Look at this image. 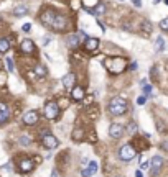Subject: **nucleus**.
Instances as JSON below:
<instances>
[{"mask_svg": "<svg viewBox=\"0 0 168 177\" xmlns=\"http://www.w3.org/2000/svg\"><path fill=\"white\" fill-rule=\"evenodd\" d=\"M88 12L92 13V15H102V13H106V5H104V3H97L94 8H88Z\"/></svg>", "mask_w": 168, "mask_h": 177, "instance_id": "obj_17", "label": "nucleus"}, {"mask_svg": "<svg viewBox=\"0 0 168 177\" xmlns=\"http://www.w3.org/2000/svg\"><path fill=\"white\" fill-rule=\"evenodd\" d=\"M84 95H86V92H84V89L83 87H73V90H71V97H73V100H76V102H79V100H83L84 99Z\"/></svg>", "mask_w": 168, "mask_h": 177, "instance_id": "obj_12", "label": "nucleus"}, {"mask_svg": "<svg viewBox=\"0 0 168 177\" xmlns=\"http://www.w3.org/2000/svg\"><path fill=\"white\" fill-rule=\"evenodd\" d=\"M63 85H65V87H73V84L76 82V76H74L73 72H68L65 77H63Z\"/></svg>", "mask_w": 168, "mask_h": 177, "instance_id": "obj_15", "label": "nucleus"}, {"mask_svg": "<svg viewBox=\"0 0 168 177\" xmlns=\"http://www.w3.org/2000/svg\"><path fill=\"white\" fill-rule=\"evenodd\" d=\"M83 46H84L86 51L94 53V51H97V48H99V39H97V38H86Z\"/></svg>", "mask_w": 168, "mask_h": 177, "instance_id": "obj_10", "label": "nucleus"}, {"mask_svg": "<svg viewBox=\"0 0 168 177\" xmlns=\"http://www.w3.org/2000/svg\"><path fill=\"white\" fill-rule=\"evenodd\" d=\"M150 167V162L148 161H142V164H140V170L142 169H148Z\"/></svg>", "mask_w": 168, "mask_h": 177, "instance_id": "obj_30", "label": "nucleus"}, {"mask_svg": "<svg viewBox=\"0 0 168 177\" xmlns=\"http://www.w3.org/2000/svg\"><path fill=\"white\" fill-rule=\"evenodd\" d=\"M143 92H145V94H150V92H152V87H150V85H143Z\"/></svg>", "mask_w": 168, "mask_h": 177, "instance_id": "obj_32", "label": "nucleus"}, {"mask_svg": "<svg viewBox=\"0 0 168 177\" xmlns=\"http://www.w3.org/2000/svg\"><path fill=\"white\" fill-rule=\"evenodd\" d=\"M28 13V7L26 5H18V7L13 8V15L15 16H22V15H26Z\"/></svg>", "mask_w": 168, "mask_h": 177, "instance_id": "obj_18", "label": "nucleus"}, {"mask_svg": "<svg viewBox=\"0 0 168 177\" xmlns=\"http://www.w3.org/2000/svg\"><path fill=\"white\" fill-rule=\"evenodd\" d=\"M22 51L26 54H31L35 51V43L31 41V39H25V41L22 43Z\"/></svg>", "mask_w": 168, "mask_h": 177, "instance_id": "obj_14", "label": "nucleus"}, {"mask_svg": "<svg viewBox=\"0 0 168 177\" xmlns=\"http://www.w3.org/2000/svg\"><path fill=\"white\" fill-rule=\"evenodd\" d=\"M10 49V43H8V39H5V38H0V53H7V51Z\"/></svg>", "mask_w": 168, "mask_h": 177, "instance_id": "obj_19", "label": "nucleus"}, {"mask_svg": "<svg viewBox=\"0 0 168 177\" xmlns=\"http://www.w3.org/2000/svg\"><path fill=\"white\" fill-rule=\"evenodd\" d=\"M35 72H36V76L45 77V76H46V67H45L43 64H38L36 67H35Z\"/></svg>", "mask_w": 168, "mask_h": 177, "instance_id": "obj_22", "label": "nucleus"}, {"mask_svg": "<svg viewBox=\"0 0 168 177\" xmlns=\"http://www.w3.org/2000/svg\"><path fill=\"white\" fill-rule=\"evenodd\" d=\"M160 28H161L163 31H168V18H165V20L160 21Z\"/></svg>", "mask_w": 168, "mask_h": 177, "instance_id": "obj_27", "label": "nucleus"}, {"mask_svg": "<svg viewBox=\"0 0 168 177\" xmlns=\"http://www.w3.org/2000/svg\"><path fill=\"white\" fill-rule=\"evenodd\" d=\"M66 44L69 48H76L79 44V35H68L66 36Z\"/></svg>", "mask_w": 168, "mask_h": 177, "instance_id": "obj_16", "label": "nucleus"}, {"mask_svg": "<svg viewBox=\"0 0 168 177\" xmlns=\"http://www.w3.org/2000/svg\"><path fill=\"white\" fill-rule=\"evenodd\" d=\"M81 174H83V177H91V172L88 169H83V172H81Z\"/></svg>", "mask_w": 168, "mask_h": 177, "instance_id": "obj_33", "label": "nucleus"}, {"mask_svg": "<svg viewBox=\"0 0 168 177\" xmlns=\"http://www.w3.org/2000/svg\"><path fill=\"white\" fill-rule=\"evenodd\" d=\"M137 156V151L132 144H124L119 149V159L120 161H132Z\"/></svg>", "mask_w": 168, "mask_h": 177, "instance_id": "obj_4", "label": "nucleus"}, {"mask_svg": "<svg viewBox=\"0 0 168 177\" xmlns=\"http://www.w3.org/2000/svg\"><path fill=\"white\" fill-rule=\"evenodd\" d=\"M40 20H41V23L45 26H48L55 31H63L66 28V18L63 15L53 12V10H46V12H43L40 15Z\"/></svg>", "mask_w": 168, "mask_h": 177, "instance_id": "obj_1", "label": "nucleus"}, {"mask_svg": "<svg viewBox=\"0 0 168 177\" xmlns=\"http://www.w3.org/2000/svg\"><path fill=\"white\" fill-rule=\"evenodd\" d=\"M165 3H168V0H165Z\"/></svg>", "mask_w": 168, "mask_h": 177, "instance_id": "obj_37", "label": "nucleus"}, {"mask_svg": "<svg viewBox=\"0 0 168 177\" xmlns=\"http://www.w3.org/2000/svg\"><path fill=\"white\" fill-rule=\"evenodd\" d=\"M60 105H58V102L55 100H51L48 102V104L45 105V117L48 118V120H56L58 115H60Z\"/></svg>", "mask_w": 168, "mask_h": 177, "instance_id": "obj_5", "label": "nucleus"}, {"mask_svg": "<svg viewBox=\"0 0 168 177\" xmlns=\"http://www.w3.org/2000/svg\"><path fill=\"white\" fill-rule=\"evenodd\" d=\"M143 31H147V33H152V23H150V21L148 20H145V21H143Z\"/></svg>", "mask_w": 168, "mask_h": 177, "instance_id": "obj_25", "label": "nucleus"}, {"mask_svg": "<svg viewBox=\"0 0 168 177\" xmlns=\"http://www.w3.org/2000/svg\"><path fill=\"white\" fill-rule=\"evenodd\" d=\"M83 136H84V131L81 128H76L73 131V139L74 141H81V139H83Z\"/></svg>", "mask_w": 168, "mask_h": 177, "instance_id": "obj_21", "label": "nucleus"}, {"mask_svg": "<svg viewBox=\"0 0 168 177\" xmlns=\"http://www.w3.org/2000/svg\"><path fill=\"white\" fill-rule=\"evenodd\" d=\"M51 177H58V170L53 169V172H51Z\"/></svg>", "mask_w": 168, "mask_h": 177, "instance_id": "obj_36", "label": "nucleus"}, {"mask_svg": "<svg viewBox=\"0 0 168 177\" xmlns=\"http://www.w3.org/2000/svg\"><path fill=\"white\" fill-rule=\"evenodd\" d=\"M97 169H99V166H97V161H89V167L88 170L91 172V175H94L97 172Z\"/></svg>", "mask_w": 168, "mask_h": 177, "instance_id": "obj_23", "label": "nucleus"}, {"mask_svg": "<svg viewBox=\"0 0 168 177\" xmlns=\"http://www.w3.org/2000/svg\"><path fill=\"white\" fill-rule=\"evenodd\" d=\"M5 61H7L8 72H13V71H15V64H13V61H12V58H5Z\"/></svg>", "mask_w": 168, "mask_h": 177, "instance_id": "obj_24", "label": "nucleus"}, {"mask_svg": "<svg viewBox=\"0 0 168 177\" xmlns=\"http://www.w3.org/2000/svg\"><path fill=\"white\" fill-rule=\"evenodd\" d=\"M38 118H40V115H38L36 110H28V112H25V115H23V123L28 125V126H33V125L38 123Z\"/></svg>", "mask_w": 168, "mask_h": 177, "instance_id": "obj_8", "label": "nucleus"}, {"mask_svg": "<svg viewBox=\"0 0 168 177\" xmlns=\"http://www.w3.org/2000/svg\"><path fill=\"white\" fill-rule=\"evenodd\" d=\"M109 135H111V138L117 139V138H122L124 135V126L120 123H112L111 126H109Z\"/></svg>", "mask_w": 168, "mask_h": 177, "instance_id": "obj_9", "label": "nucleus"}, {"mask_svg": "<svg viewBox=\"0 0 168 177\" xmlns=\"http://www.w3.org/2000/svg\"><path fill=\"white\" fill-rule=\"evenodd\" d=\"M8 117H10V110H8V107L5 105L3 102H0V125L7 122Z\"/></svg>", "mask_w": 168, "mask_h": 177, "instance_id": "obj_13", "label": "nucleus"}, {"mask_svg": "<svg viewBox=\"0 0 168 177\" xmlns=\"http://www.w3.org/2000/svg\"><path fill=\"white\" fill-rule=\"evenodd\" d=\"M155 49H157L158 53H161V51L165 49V41H163V38H161V36H158L157 41H155Z\"/></svg>", "mask_w": 168, "mask_h": 177, "instance_id": "obj_20", "label": "nucleus"}, {"mask_svg": "<svg viewBox=\"0 0 168 177\" xmlns=\"http://www.w3.org/2000/svg\"><path fill=\"white\" fill-rule=\"evenodd\" d=\"M20 143H22L23 146H28V144H30V138H26V136H22V138H20Z\"/></svg>", "mask_w": 168, "mask_h": 177, "instance_id": "obj_28", "label": "nucleus"}, {"mask_svg": "<svg viewBox=\"0 0 168 177\" xmlns=\"http://www.w3.org/2000/svg\"><path fill=\"white\" fill-rule=\"evenodd\" d=\"M117 177H119V175H117Z\"/></svg>", "mask_w": 168, "mask_h": 177, "instance_id": "obj_38", "label": "nucleus"}, {"mask_svg": "<svg viewBox=\"0 0 168 177\" xmlns=\"http://www.w3.org/2000/svg\"><path fill=\"white\" fill-rule=\"evenodd\" d=\"M145 102H147V97L145 95H142V97H138V99H137V104L138 105H143Z\"/></svg>", "mask_w": 168, "mask_h": 177, "instance_id": "obj_29", "label": "nucleus"}, {"mask_svg": "<svg viewBox=\"0 0 168 177\" xmlns=\"http://www.w3.org/2000/svg\"><path fill=\"white\" fill-rule=\"evenodd\" d=\"M134 5H135V7H140L142 2H140V0H134Z\"/></svg>", "mask_w": 168, "mask_h": 177, "instance_id": "obj_35", "label": "nucleus"}, {"mask_svg": "<svg viewBox=\"0 0 168 177\" xmlns=\"http://www.w3.org/2000/svg\"><path fill=\"white\" fill-rule=\"evenodd\" d=\"M135 177H143V174H142V170H140V169H138L137 172H135Z\"/></svg>", "mask_w": 168, "mask_h": 177, "instance_id": "obj_34", "label": "nucleus"}, {"mask_svg": "<svg viewBox=\"0 0 168 177\" xmlns=\"http://www.w3.org/2000/svg\"><path fill=\"white\" fill-rule=\"evenodd\" d=\"M127 131H129L130 135H134L135 131H137V125H135L134 122H130V123H129V128H127Z\"/></svg>", "mask_w": 168, "mask_h": 177, "instance_id": "obj_26", "label": "nucleus"}, {"mask_svg": "<svg viewBox=\"0 0 168 177\" xmlns=\"http://www.w3.org/2000/svg\"><path fill=\"white\" fill-rule=\"evenodd\" d=\"M161 166H163V157L161 156H153L152 161H150V172H152V175H158Z\"/></svg>", "mask_w": 168, "mask_h": 177, "instance_id": "obj_7", "label": "nucleus"}, {"mask_svg": "<svg viewBox=\"0 0 168 177\" xmlns=\"http://www.w3.org/2000/svg\"><path fill=\"white\" fill-rule=\"evenodd\" d=\"M18 167L23 174H26V172H31V170L35 169V162L31 161V159H22V161L18 162Z\"/></svg>", "mask_w": 168, "mask_h": 177, "instance_id": "obj_11", "label": "nucleus"}, {"mask_svg": "<svg viewBox=\"0 0 168 177\" xmlns=\"http://www.w3.org/2000/svg\"><path fill=\"white\" fill-rule=\"evenodd\" d=\"M106 67L112 74H119V72H124L125 71L127 61L124 58H112V59H107L106 61Z\"/></svg>", "mask_w": 168, "mask_h": 177, "instance_id": "obj_3", "label": "nucleus"}, {"mask_svg": "<svg viewBox=\"0 0 168 177\" xmlns=\"http://www.w3.org/2000/svg\"><path fill=\"white\" fill-rule=\"evenodd\" d=\"M22 30H23V31H25V33H28V31H30V30H31V25H30V23H26V25H23V26H22Z\"/></svg>", "mask_w": 168, "mask_h": 177, "instance_id": "obj_31", "label": "nucleus"}, {"mask_svg": "<svg viewBox=\"0 0 168 177\" xmlns=\"http://www.w3.org/2000/svg\"><path fill=\"white\" fill-rule=\"evenodd\" d=\"M41 144L46 148V149H55L60 144V141L56 139V136H53L48 131H43V136H41Z\"/></svg>", "mask_w": 168, "mask_h": 177, "instance_id": "obj_6", "label": "nucleus"}, {"mask_svg": "<svg viewBox=\"0 0 168 177\" xmlns=\"http://www.w3.org/2000/svg\"><path fill=\"white\" fill-rule=\"evenodd\" d=\"M127 110H129V105H127V100L122 97H114V99L109 102V112L115 117L125 115Z\"/></svg>", "mask_w": 168, "mask_h": 177, "instance_id": "obj_2", "label": "nucleus"}]
</instances>
